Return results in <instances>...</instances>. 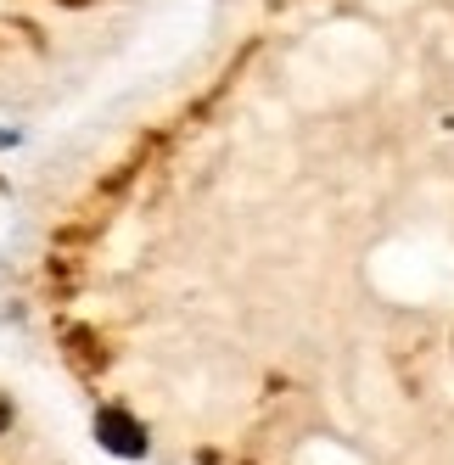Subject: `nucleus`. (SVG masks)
Returning <instances> with one entry per match:
<instances>
[{"mask_svg":"<svg viewBox=\"0 0 454 465\" xmlns=\"http://www.w3.org/2000/svg\"><path fill=\"white\" fill-rule=\"evenodd\" d=\"M12 426V404H6V398H0V431H6Z\"/></svg>","mask_w":454,"mask_h":465,"instance_id":"nucleus-2","label":"nucleus"},{"mask_svg":"<svg viewBox=\"0 0 454 465\" xmlns=\"http://www.w3.org/2000/svg\"><path fill=\"white\" fill-rule=\"evenodd\" d=\"M95 438H102L113 454H123V460L146 454V431H141V420H129L123 410H102V420H95Z\"/></svg>","mask_w":454,"mask_h":465,"instance_id":"nucleus-1","label":"nucleus"}]
</instances>
